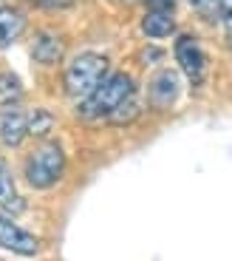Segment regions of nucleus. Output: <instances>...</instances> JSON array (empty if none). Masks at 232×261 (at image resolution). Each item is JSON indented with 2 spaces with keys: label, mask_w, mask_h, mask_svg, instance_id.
<instances>
[{
  "label": "nucleus",
  "mask_w": 232,
  "mask_h": 261,
  "mask_svg": "<svg viewBox=\"0 0 232 261\" xmlns=\"http://www.w3.org/2000/svg\"><path fill=\"white\" fill-rule=\"evenodd\" d=\"M133 91H136L133 77H130V74H125V71H113V74H108V77L97 85V91L91 94V97L79 99L77 117L82 119V122L102 119V117H108V114L113 111L122 99H128Z\"/></svg>",
  "instance_id": "f257e3e1"
},
{
  "label": "nucleus",
  "mask_w": 232,
  "mask_h": 261,
  "mask_svg": "<svg viewBox=\"0 0 232 261\" xmlns=\"http://www.w3.org/2000/svg\"><path fill=\"white\" fill-rule=\"evenodd\" d=\"M65 173V150L54 139H40L34 150L23 162V176L28 188L34 190H48L63 179Z\"/></svg>",
  "instance_id": "f03ea898"
},
{
  "label": "nucleus",
  "mask_w": 232,
  "mask_h": 261,
  "mask_svg": "<svg viewBox=\"0 0 232 261\" xmlns=\"http://www.w3.org/2000/svg\"><path fill=\"white\" fill-rule=\"evenodd\" d=\"M142 32L144 37L150 40H164L176 32V20L170 12H159V9H150L148 14L142 17Z\"/></svg>",
  "instance_id": "9b49d317"
},
{
  "label": "nucleus",
  "mask_w": 232,
  "mask_h": 261,
  "mask_svg": "<svg viewBox=\"0 0 232 261\" xmlns=\"http://www.w3.org/2000/svg\"><path fill=\"white\" fill-rule=\"evenodd\" d=\"M179 94H181V80H179V74H176L173 68H161V71H156L153 77H150L148 99H150V105H153L156 111L173 108L176 99H179Z\"/></svg>",
  "instance_id": "423d86ee"
},
{
  "label": "nucleus",
  "mask_w": 232,
  "mask_h": 261,
  "mask_svg": "<svg viewBox=\"0 0 232 261\" xmlns=\"http://www.w3.org/2000/svg\"><path fill=\"white\" fill-rule=\"evenodd\" d=\"M218 17H221V23H224V29L232 34V0H221V6H218Z\"/></svg>",
  "instance_id": "dca6fc26"
},
{
  "label": "nucleus",
  "mask_w": 232,
  "mask_h": 261,
  "mask_svg": "<svg viewBox=\"0 0 232 261\" xmlns=\"http://www.w3.org/2000/svg\"><path fill=\"white\" fill-rule=\"evenodd\" d=\"M28 137V114L20 105H6L0 114V139L6 148H20Z\"/></svg>",
  "instance_id": "0eeeda50"
},
{
  "label": "nucleus",
  "mask_w": 232,
  "mask_h": 261,
  "mask_svg": "<svg viewBox=\"0 0 232 261\" xmlns=\"http://www.w3.org/2000/svg\"><path fill=\"white\" fill-rule=\"evenodd\" d=\"M65 54V40L54 32H40L32 43V57L40 65H57Z\"/></svg>",
  "instance_id": "6e6552de"
},
{
  "label": "nucleus",
  "mask_w": 232,
  "mask_h": 261,
  "mask_svg": "<svg viewBox=\"0 0 232 261\" xmlns=\"http://www.w3.org/2000/svg\"><path fill=\"white\" fill-rule=\"evenodd\" d=\"M139 111H142V105H139V97H136V91H133L128 99H122V102L116 105L105 119H108L110 125H130L133 119H139Z\"/></svg>",
  "instance_id": "ddd939ff"
},
{
  "label": "nucleus",
  "mask_w": 232,
  "mask_h": 261,
  "mask_svg": "<svg viewBox=\"0 0 232 261\" xmlns=\"http://www.w3.org/2000/svg\"><path fill=\"white\" fill-rule=\"evenodd\" d=\"M0 210L6 216H17L26 210V199L17 193V185H14L12 168L6 165V159H0Z\"/></svg>",
  "instance_id": "1a4fd4ad"
},
{
  "label": "nucleus",
  "mask_w": 232,
  "mask_h": 261,
  "mask_svg": "<svg viewBox=\"0 0 232 261\" xmlns=\"http://www.w3.org/2000/svg\"><path fill=\"white\" fill-rule=\"evenodd\" d=\"M0 247L3 250H12L17 255H37L40 253V239L28 230H23L12 216H6L0 210Z\"/></svg>",
  "instance_id": "39448f33"
},
{
  "label": "nucleus",
  "mask_w": 232,
  "mask_h": 261,
  "mask_svg": "<svg viewBox=\"0 0 232 261\" xmlns=\"http://www.w3.org/2000/svg\"><path fill=\"white\" fill-rule=\"evenodd\" d=\"M173 54H176V60H179V68L187 74V80L193 85H198L207 74V57H204V51H201L198 40H195L193 34H181L173 46Z\"/></svg>",
  "instance_id": "20e7f679"
},
{
  "label": "nucleus",
  "mask_w": 232,
  "mask_h": 261,
  "mask_svg": "<svg viewBox=\"0 0 232 261\" xmlns=\"http://www.w3.org/2000/svg\"><path fill=\"white\" fill-rule=\"evenodd\" d=\"M195 12H201L204 17H218V6L221 0H190Z\"/></svg>",
  "instance_id": "2eb2a0df"
},
{
  "label": "nucleus",
  "mask_w": 232,
  "mask_h": 261,
  "mask_svg": "<svg viewBox=\"0 0 232 261\" xmlns=\"http://www.w3.org/2000/svg\"><path fill=\"white\" fill-rule=\"evenodd\" d=\"M108 77V57L97 51H82L68 63L65 68V94L71 99H85L97 91V85Z\"/></svg>",
  "instance_id": "7ed1b4c3"
},
{
  "label": "nucleus",
  "mask_w": 232,
  "mask_h": 261,
  "mask_svg": "<svg viewBox=\"0 0 232 261\" xmlns=\"http://www.w3.org/2000/svg\"><path fill=\"white\" fill-rule=\"evenodd\" d=\"M43 9H65V6H71L74 0H37Z\"/></svg>",
  "instance_id": "f3484780"
},
{
  "label": "nucleus",
  "mask_w": 232,
  "mask_h": 261,
  "mask_svg": "<svg viewBox=\"0 0 232 261\" xmlns=\"http://www.w3.org/2000/svg\"><path fill=\"white\" fill-rule=\"evenodd\" d=\"M23 32H26V14L17 9H0V51L12 46Z\"/></svg>",
  "instance_id": "9d476101"
},
{
  "label": "nucleus",
  "mask_w": 232,
  "mask_h": 261,
  "mask_svg": "<svg viewBox=\"0 0 232 261\" xmlns=\"http://www.w3.org/2000/svg\"><path fill=\"white\" fill-rule=\"evenodd\" d=\"M54 128V114L48 111V108H34V111H28V134L37 139L48 137Z\"/></svg>",
  "instance_id": "4468645a"
},
{
  "label": "nucleus",
  "mask_w": 232,
  "mask_h": 261,
  "mask_svg": "<svg viewBox=\"0 0 232 261\" xmlns=\"http://www.w3.org/2000/svg\"><path fill=\"white\" fill-rule=\"evenodd\" d=\"M23 94H26V88H23L17 74L0 71V105H3V108H6V105H17L20 99H23Z\"/></svg>",
  "instance_id": "f8f14e48"
}]
</instances>
